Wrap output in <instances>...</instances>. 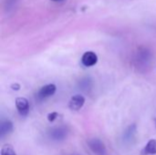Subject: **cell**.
I'll list each match as a JSON object with an SVG mask.
<instances>
[{
	"instance_id": "obj_6",
	"label": "cell",
	"mask_w": 156,
	"mask_h": 155,
	"mask_svg": "<svg viewBox=\"0 0 156 155\" xmlns=\"http://www.w3.org/2000/svg\"><path fill=\"white\" fill-rule=\"evenodd\" d=\"M14 126L12 122L6 120V121H3L0 124V135L1 137H5V135H8L9 133H11L13 132Z\"/></svg>"
},
{
	"instance_id": "obj_9",
	"label": "cell",
	"mask_w": 156,
	"mask_h": 155,
	"mask_svg": "<svg viewBox=\"0 0 156 155\" xmlns=\"http://www.w3.org/2000/svg\"><path fill=\"white\" fill-rule=\"evenodd\" d=\"M58 112H51V113H49L48 115V121L50 122H54L58 118Z\"/></svg>"
},
{
	"instance_id": "obj_8",
	"label": "cell",
	"mask_w": 156,
	"mask_h": 155,
	"mask_svg": "<svg viewBox=\"0 0 156 155\" xmlns=\"http://www.w3.org/2000/svg\"><path fill=\"white\" fill-rule=\"evenodd\" d=\"M1 155H16V153L12 145L5 144L2 146L1 149Z\"/></svg>"
},
{
	"instance_id": "obj_5",
	"label": "cell",
	"mask_w": 156,
	"mask_h": 155,
	"mask_svg": "<svg viewBox=\"0 0 156 155\" xmlns=\"http://www.w3.org/2000/svg\"><path fill=\"white\" fill-rule=\"evenodd\" d=\"M56 90H57V87H56L55 84H48V85H45V86H43L39 90V91L37 93V97L39 99L48 98V97L54 95L55 92H56Z\"/></svg>"
},
{
	"instance_id": "obj_11",
	"label": "cell",
	"mask_w": 156,
	"mask_h": 155,
	"mask_svg": "<svg viewBox=\"0 0 156 155\" xmlns=\"http://www.w3.org/2000/svg\"><path fill=\"white\" fill-rule=\"evenodd\" d=\"M51 1H54V2H62L64 0H51Z\"/></svg>"
},
{
	"instance_id": "obj_4",
	"label": "cell",
	"mask_w": 156,
	"mask_h": 155,
	"mask_svg": "<svg viewBox=\"0 0 156 155\" xmlns=\"http://www.w3.org/2000/svg\"><path fill=\"white\" fill-rule=\"evenodd\" d=\"M84 103H85V98L82 95L77 94L70 99L69 107L71 111H79L83 107Z\"/></svg>"
},
{
	"instance_id": "obj_3",
	"label": "cell",
	"mask_w": 156,
	"mask_h": 155,
	"mask_svg": "<svg viewBox=\"0 0 156 155\" xmlns=\"http://www.w3.org/2000/svg\"><path fill=\"white\" fill-rule=\"evenodd\" d=\"M16 110L19 112V114L22 116H25L28 113L29 102L26 98L19 97V98H16Z\"/></svg>"
},
{
	"instance_id": "obj_7",
	"label": "cell",
	"mask_w": 156,
	"mask_h": 155,
	"mask_svg": "<svg viewBox=\"0 0 156 155\" xmlns=\"http://www.w3.org/2000/svg\"><path fill=\"white\" fill-rule=\"evenodd\" d=\"M143 155L156 154V139H151L142 151Z\"/></svg>"
},
{
	"instance_id": "obj_2",
	"label": "cell",
	"mask_w": 156,
	"mask_h": 155,
	"mask_svg": "<svg viewBox=\"0 0 156 155\" xmlns=\"http://www.w3.org/2000/svg\"><path fill=\"white\" fill-rule=\"evenodd\" d=\"M81 62L85 67H92L98 62V56L93 51H87L81 57Z\"/></svg>"
},
{
	"instance_id": "obj_10",
	"label": "cell",
	"mask_w": 156,
	"mask_h": 155,
	"mask_svg": "<svg viewBox=\"0 0 156 155\" xmlns=\"http://www.w3.org/2000/svg\"><path fill=\"white\" fill-rule=\"evenodd\" d=\"M11 88H12L14 90H18L20 89V85H18V84H13V85L11 86Z\"/></svg>"
},
{
	"instance_id": "obj_1",
	"label": "cell",
	"mask_w": 156,
	"mask_h": 155,
	"mask_svg": "<svg viewBox=\"0 0 156 155\" xmlns=\"http://www.w3.org/2000/svg\"><path fill=\"white\" fill-rule=\"evenodd\" d=\"M89 146L90 150L96 155L106 154V148L103 143L99 139H92L89 142Z\"/></svg>"
}]
</instances>
